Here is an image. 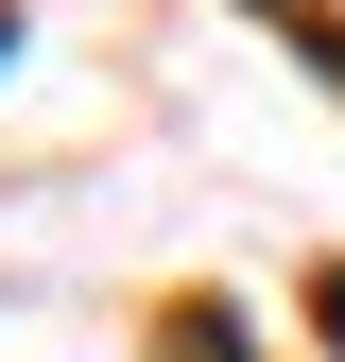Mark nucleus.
Wrapping results in <instances>:
<instances>
[{"label":"nucleus","mask_w":345,"mask_h":362,"mask_svg":"<svg viewBox=\"0 0 345 362\" xmlns=\"http://www.w3.org/2000/svg\"><path fill=\"white\" fill-rule=\"evenodd\" d=\"M172 362H242V345H225V310H190V328H172Z\"/></svg>","instance_id":"1"}]
</instances>
